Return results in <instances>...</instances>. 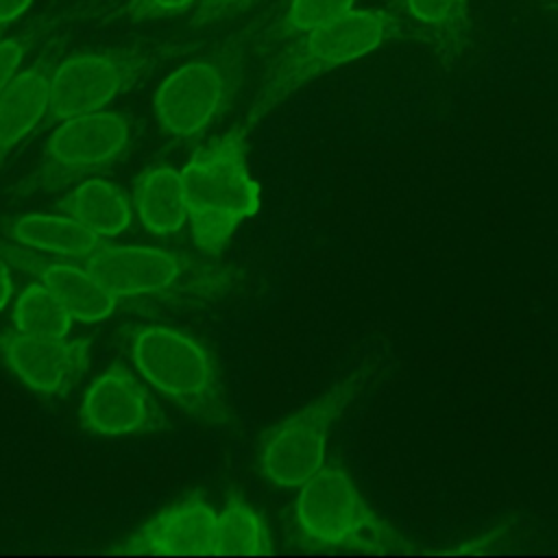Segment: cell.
<instances>
[{"label":"cell","mask_w":558,"mask_h":558,"mask_svg":"<svg viewBox=\"0 0 558 558\" xmlns=\"http://www.w3.org/2000/svg\"><path fill=\"white\" fill-rule=\"evenodd\" d=\"M397 28V20L384 11L349 9L290 39L288 48L270 61L244 122H257L310 81L377 50Z\"/></svg>","instance_id":"cell-1"},{"label":"cell","mask_w":558,"mask_h":558,"mask_svg":"<svg viewBox=\"0 0 558 558\" xmlns=\"http://www.w3.org/2000/svg\"><path fill=\"white\" fill-rule=\"evenodd\" d=\"M244 126L196 148L181 170L194 244L218 253L242 220L259 209V185L246 168Z\"/></svg>","instance_id":"cell-2"},{"label":"cell","mask_w":558,"mask_h":558,"mask_svg":"<svg viewBox=\"0 0 558 558\" xmlns=\"http://www.w3.org/2000/svg\"><path fill=\"white\" fill-rule=\"evenodd\" d=\"M131 357L140 375L196 421L227 425L231 408L211 353L190 333L166 325L133 331Z\"/></svg>","instance_id":"cell-3"},{"label":"cell","mask_w":558,"mask_h":558,"mask_svg":"<svg viewBox=\"0 0 558 558\" xmlns=\"http://www.w3.org/2000/svg\"><path fill=\"white\" fill-rule=\"evenodd\" d=\"M294 517L301 538L318 547L384 551L399 547L401 541L366 506L351 477L336 466H323L301 486Z\"/></svg>","instance_id":"cell-4"},{"label":"cell","mask_w":558,"mask_h":558,"mask_svg":"<svg viewBox=\"0 0 558 558\" xmlns=\"http://www.w3.org/2000/svg\"><path fill=\"white\" fill-rule=\"evenodd\" d=\"M360 388L362 377H351L266 432L257 453L262 475L279 488L303 486L314 477L325 462L331 423L355 399Z\"/></svg>","instance_id":"cell-5"},{"label":"cell","mask_w":558,"mask_h":558,"mask_svg":"<svg viewBox=\"0 0 558 558\" xmlns=\"http://www.w3.org/2000/svg\"><path fill=\"white\" fill-rule=\"evenodd\" d=\"M153 65V54L140 48L83 50L65 57L50 74L48 122L105 109L133 87Z\"/></svg>","instance_id":"cell-6"},{"label":"cell","mask_w":558,"mask_h":558,"mask_svg":"<svg viewBox=\"0 0 558 558\" xmlns=\"http://www.w3.org/2000/svg\"><path fill=\"white\" fill-rule=\"evenodd\" d=\"M240 52L220 50L179 65L157 87L153 109L163 133L194 137L229 102L238 81Z\"/></svg>","instance_id":"cell-7"},{"label":"cell","mask_w":558,"mask_h":558,"mask_svg":"<svg viewBox=\"0 0 558 558\" xmlns=\"http://www.w3.org/2000/svg\"><path fill=\"white\" fill-rule=\"evenodd\" d=\"M131 140L129 120L116 111H92L61 120L44 146L39 170L24 181V194L57 190L113 163Z\"/></svg>","instance_id":"cell-8"},{"label":"cell","mask_w":558,"mask_h":558,"mask_svg":"<svg viewBox=\"0 0 558 558\" xmlns=\"http://www.w3.org/2000/svg\"><path fill=\"white\" fill-rule=\"evenodd\" d=\"M185 268V255L137 244L100 242L85 257V270L116 299L166 294L183 279Z\"/></svg>","instance_id":"cell-9"},{"label":"cell","mask_w":558,"mask_h":558,"mask_svg":"<svg viewBox=\"0 0 558 558\" xmlns=\"http://www.w3.org/2000/svg\"><path fill=\"white\" fill-rule=\"evenodd\" d=\"M81 425L105 438L140 436L163 425V414L126 366L98 375L81 403Z\"/></svg>","instance_id":"cell-10"},{"label":"cell","mask_w":558,"mask_h":558,"mask_svg":"<svg viewBox=\"0 0 558 558\" xmlns=\"http://www.w3.org/2000/svg\"><path fill=\"white\" fill-rule=\"evenodd\" d=\"M0 355L33 390L48 397L65 395L85 375L89 340L44 338L24 331L0 333Z\"/></svg>","instance_id":"cell-11"},{"label":"cell","mask_w":558,"mask_h":558,"mask_svg":"<svg viewBox=\"0 0 558 558\" xmlns=\"http://www.w3.org/2000/svg\"><path fill=\"white\" fill-rule=\"evenodd\" d=\"M216 512L203 497H185L144 521L116 551L124 554H211Z\"/></svg>","instance_id":"cell-12"},{"label":"cell","mask_w":558,"mask_h":558,"mask_svg":"<svg viewBox=\"0 0 558 558\" xmlns=\"http://www.w3.org/2000/svg\"><path fill=\"white\" fill-rule=\"evenodd\" d=\"M0 253L7 262L28 275H35L44 286H48L76 320L96 323L113 314L118 299L105 290L85 268L39 257L26 251V246L15 244H0Z\"/></svg>","instance_id":"cell-13"},{"label":"cell","mask_w":558,"mask_h":558,"mask_svg":"<svg viewBox=\"0 0 558 558\" xmlns=\"http://www.w3.org/2000/svg\"><path fill=\"white\" fill-rule=\"evenodd\" d=\"M52 63L39 59L20 70L0 92V166L48 113Z\"/></svg>","instance_id":"cell-14"},{"label":"cell","mask_w":558,"mask_h":558,"mask_svg":"<svg viewBox=\"0 0 558 558\" xmlns=\"http://www.w3.org/2000/svg\"><path fill=\"white\" fill-rule=\"evenodd\" d=\"M59 209L100 240L120 235L133 222V211L122 190L100 177L81 181L59 201Z\"/></svg>","instance_id":"cell-15"},{"label":"cell","mask_w":558,"mask_h":558,"mask_svg":"<svg viewBox=\"0 0 558 558\" xmlns=\"http://www.w3.org/2000/svg\"><path fill=\"white\" fill-rule=\"evenodd\" d=\"M135 211L142 225L157 235L177 233L187 220V194L179 170L159 166L135 181Z\"/></svg>","instance_id":"cell-16"},{"label":"cell","mask_w":558,"mask_h":558,"mask_svg":"<svg viewBox=\"0 0 558 558\" xmlns=\"http://www.w3.org/2000/svg\"><path fill=\"white\" fill-rule=\"evenodd\" d=\"M4 233L22 246L68 259H85L102 242L96 233L65 214H31L15 220Z\"/></svg>","instance_id":"cell-17"},{"label":"cell","mask_w":558,"mask_h":558,"mask_svg":"<svg viewBox=\"0 0 558 558\" xmlns=\"http://www.w3.org/2000/svg\"><path fill=\"white\" fill-rule=\"evenodd\" d=\"M272 538L264 517L240 495H231L216 517L211 554H268Z\"/></svg>","instance_id":"cell-18"},{"label":"cell","mask_w":558,"mask_h":558,"mask_svg":"<svg viewBox=\"0 0 558 558\" xmlns=\"http://www.w3.org/2000/svg\"><path fill=\"white\" fill-rule=\"evenodd\" d=\"M72 312L41 281L28 283L13 307V325L17 331L44 338H65L72 329Z\"/></svg>","instance_id":"cell-19"},{"label":"cell","mask_w":558,"mask_h":558,"mask_svg":"<svg viewBox=\"0 0 558 558\" xmlns=\"http://www.w3.org/2000/svg\"><path fill=\"white\" fill-rule=\"evenodd\" d=\"M355 0H292L283 11L281 20L275 26V33L281 39H294L320 24H327L349 9Z\"/></svg>","instance_id":"cell-20"},{"label":"cell","mask_w":558,"mask_h":558,"mask_svg":"<svg viewBox=\"0 0 558 558\" xmlns=\"http://www.w3.org/2000/svg\"><path fill=\"white\" fill-rule=\"evenodd\" d=\"M403 9L421 24L447 26L462 13L464 0H403Z\"/></svg>","instance_id":"cell-21"},{"label":"cell","mask_w":558,"mask_h":558,"mask_svg":"<svg viewBox=\"0 0 558 558\" xmlns=\"http://www.w3.org/2000/svg\"><path fill=\"white\" fill-rule=\"evenodd\" d=\"M35 41V33L13 35L0 41V92L20 72V65Z\"/></svg>","instance_id":"cell-22"},{"label":"cell","mask_w":558,"mask_h":558,"mask_svg":"<svg viewBox=\"0 0 558 558\" xmlns=\"http://www.w3.org/2000/svg\"><path fill=\"white\" fill-rule=\"evenodd\" d=\"M198 0H131L126 4V15L135 20L170 17L196 7Z\"/></svg>","instance_id":"cell-23"},{"label":"cell","mask_w":558,"mask_h":558,"mask_svg":"<svg viewBox=\"0 0 558 558\" xmlns=\"http://www.w3.org/2000/svg\"><path fill=\"white\" fill-rule=\"evenodd\" d=\"M253 0H198L194 7V24H209L244 11Z\"/></svg>","instance_id":"cell-24"},{"label":"cell","mask_w":558,"mask_h":558,"mask_svg":"<svg viewBox=\"0 0 558 558\" xmlns=\"http://www.w3.org/2000/svg\"><path fill=\"white\" fill-rule=\"evenodd\" d=\"M33 4V0H0V22L2 26H9L13 22H17L28 7Z\"/></svg>","instance_id":"cell-25"},{"label":"cell","mask_w":558,"mask_h":558,"mask_svg":"<svg viewBox=\"0 0 558 558\" xmlns=\"http://www.w3.org/2000/svg\"><path fill=\"white\" fill-rule=\"evenodd\" d=\"M13 294V281H11V272L7 262L0 257V310H4V305L9 303Z\"/></svg>","instance_id":"cell-26"},{"label":"cell","mask_w":558,"mask_h":558,"mask_svg":"<svg viewBox=\"0 0 558 558\" xmlns=\"http://www.w3.org/2000/svg\"><path fill=\"white\" fill-rule=\"evenodd\" d=\"M0 41H2V22H0Z\"/></svg>","instance_id":"cell-27"}]
</instances>
